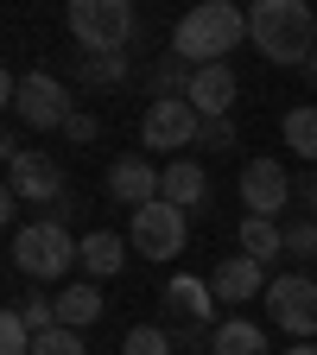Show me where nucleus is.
Wrapping results in <instances>:
<instances>
[{"mask_svg":"<svg viewBox=\"0 0 317 355\" xmlns=\"http://www.w3.org/2000/svg\"><path fill=\"white\" fill-rule=\"evenodd\" d=\"M13 114H19L26 127H38V133H64V121H70L76 108H70V89H64L51 70H32V76H19V89H13Z\"/></svg>","mask_w":317,"mask_h":355,"instance_id":"6","label":"nucleus"},{"mask_svg":"<svg viewBox=\"0 0 317 355\" xmlns=\"http://www.w3.org/2000/svg\"><path fill=\"white\" fill-rule=\"evenodd\" d=\"M159 197L178 203V209H203V197H209L203 165H197V159H171V165H165V191H159Z\"/></svg>","mask_w":317,"mask_h":355,"instance_id":"14","label":"nucleus"},{"mask_svg":"<svg viewBox=\"0 0 317 355\" xmlns=\"http://www.w3.org/2000/svg\"><path fill=\"white\" fill-rule=\"evenodd\" d=\"M83 241H70V229L58 216H44V222H26V229H13V266L26 279H64L70 266H76Z\"/></svg>","mask_w":317,"mask_h":355,"instance_id":"3","label":"nucleus"},{"mask_svg":"<svg viewBox=\"0 0 317 355\" xmlns=\"http://www.w3.org/2000/svg\"><path fill=\"white\" fill-rule=\"evenodd\" d=\"M159 191H165V171H153L146 159H114L108 165V197L114 203L146 209V203H159Z\"/></svg>","mask_w":317,"mask_h":355,"instance_id":"11","label":"nucleus"},{"mask_svg":"<svg viewBox=\"0 0 317 355\" xmlns=\"http://www.w3.org/2000/svg\"><path fill=\"white\" fill-rule=\"evenodd\" d=\"M298 197H305V209L317 216V178H305V184H298Z\"/></svg>","mask_w":317,"mask_h":355,"instance_id":"28","label":"nucleus"},{"mask_svg":"<svg viewBox=\"0 0 317 355\" xmlns=\"http://www.w3.org/2000/svg\"><path fill=\"white\" fill-rule=\"evenodd\" d=\"M70 32L83 51L96 58H121L133 38V7L127 0H70Z\"/></svg>","mask_w":317,"mask_h":355,"instance_id":"4","label":"nucleus"},{"mask_svg":"<svg viewBox=\"0 0 317 355\" xmlns=\"http://www.w3.org/2000/svg\"><path fill=\"white\" fill-rule=\"evenodd\" d=\"M266 311H273V324L292 343H311L317 336V279L311 273H280L266 286Z\"/></svg>","mask_w":317,"mask_h":355,"instance_id":"5","label":"nucleus"},{"mask_svg":"<svg viewBox=\"0 0 317 355\" xmlns=\"http://www.w3.org/2000/svg\"><path fill=\"white\" fill-rule=\"evenodd\" d=\"M248 38H254V51L273 58V64H311L317 13L305 0H260V7H248Z\"/></svg>","mask_w":317,"mask_h":355,"instance_id":"1","label":"nucleus"},{"mask_svg":"<svg viewBox=\"0 0 317 355\" xmlns=\"http://www.w3.org/2000/svg\"><path fill=\"white\" fill-rule=\"evenodd\" d=\"M64 133H70V140H96V133H102V121H96V114H83V108H76V114L64 121Z\"/></svg>","mask_w":317,"mask_h":355,"instance_id":"27","label":"nucleus"},{"mask_svg":"<svg viewBox=\"0 0 317 355\" xmlns=\"http://www.w3.org/2000/svg\"><path fill=\"white\" fill-rule=\"evenodd\" d=\"M286 146L317 165V108H292V114H286Z\"/></svg>","mask_w":317,"mask_h":355,"instance_id":"20","label":"nucleus"},{"mask_svg":"<svg viewBox=\"0 0 317 355\" xmlns=\"http://www.w3.org/2000/svg\"><path fill=\"white\" fill-rule=\"evenodd\" d=\"M241 254L266 266L273 254H286V229H280V222H266V216H248L241 222Z\"/></svg>","mask_w":317,"mask_h":355,"instance_id":"18","label":"nucleus"},{"mask_svg":"<svg viewBox=\"0 0 317 355\" xmlns=\"http://www.w3.org/2000/svg\"><path fill=\"white\" fill-rule=\"evenodd\" d=\"M241 203H248V216H266V222H273V216L292 203L286 165H280V159H248V165H241Z\"/></svg>","mask_w":317,"mask_h":355,"instance_id":"10","label":"nucleus"},{"mask_svg":"<svg viewBox=\"0 0 317 355\" xmlns=\"http://www.w3.org/2000/svg\"><path fill=\"white\" fill-rule=\"evenodd\" d=\"M286 355H317V343H292V349H286Z\"/></svg>","mask_w":317,"mask_h":355,"instance_id":"29","label":"nucleus"},{"mask_svg":"<svg viewBox=\"0 0 317 355\" xmlns=\"http://www.w3.org/2000/svg\"><path fill=\"white\" fill-rule=\"evenodd\" d=\"M121 355H171V336H165L159 324H133V330L121 336Z\"/></svg>","mask_w":317,"mask_h":355,"instance_id":"22","label":"nucleus"},{"mask_svg":"<svg viewBox=\"0 0 317 355\" xmlns=\"http://www.w3.org/2000/svg\"><path fill=\"white\" fill-rule=\"evenodd\" d=\"M209 355H273V349H266V330H260V324L222 318V324L209 330Z\"/></svg>","mask_w":317,"mask_h":355,"instance_id":"15","label":"nucleus"},{"mask_svg":"<svg viewBox=\"0 0 317 355\" xmlns=\"http://www.w3.org/2000/svg\"><path fill=\"white\" fill-rule=\"evenodd\" d=\"M165 304H171V318H191V324H209V318H216L209 279H171V286H165Z\"/></svg>","mask_w":317,"mask_h":355,"instance_id":"16","label":"nucleus"},{"mask_svg":"<svg viewBox=\"0 0 317 355\" xmlns=\"http://www.w3.org/2000/svg\"><path fill=\"white\" fill-rule=\"evenodd\" d=\"M96 318H102V292L89 286V279L58 298V324H64V330H83V324H96Z\"/></svg>","mask_w":317,"mask_h":355,"instance_id":"19","label":"nucleus"},{"mask_svg":"<svg viewBox=\"0 0 317 355\" xmlns=\"http://www.w3.org/2000/svg\"><path fill=\"white\" fill-rule=\"evenodd\" d=\"M241 32H248V13H241V7H229V0H203V7H191L185 19H178V32H171V58L191 64V70L222 64V58L241 44Z\"/></svg>","mask_w":317,"mask_h":355,"instance_id":"2","label":"nucleus"},{"mask_svg":"<svg viewBox=\"0 0 317 355\" xmlns=\"http://www.w3.org/2000/svg\"><path fill=\"white\" fill-rule=\"evenodd\" d=\"M76 260L89 266V279H114L121 266H127V241H121L114 229H96V235L83 241V254H76Z\"/></svg>","mask_w":317,"mask_h":355,"instance_id":"17","label":"nucleus"},{"mask_svg":"<svg viewBox=\"0 0 317 355\" xmlns=\"http://www.w3.org/2000/svg\"><path fill=\"white\" fill-rule=\"evenodd\" d=\"M197 133H203V114H197L191 102H153V108L140 114L146 153H185V146H197Z\"/></svg>","mask_w":317,"mask_h":355,"instance_id":"8","label":"nucleus"},{"mask_svg":"<svg viewBox=\"0 0 317 355\" xmlns=\"http://www.w3.org/2000/svg\"><path fill=\"white\" fill-rule=\"evenodd\" d=\"M185 229H191V222H185V209H178V203H146V209H133V248H140V260H171V254H185Z\"/></svg>","mask_w":317,"mask_h":355,"instance_id":"7","label":"nucleus"},{"mask_svg":"<svg viewBox=\"0 0 317 355\" xmlns=\"http://www.w3.org/2000/svg\"><path fill=\"white\" fill-rule=\"evenodd\" d=\"M7 197L13 203H58L64 197V171L44 153H19L7 140Z\"/></svg>","mask_w":317,"mask_h":355,"instance_id":"9","label":"nucleus"},{"mask_svg":"<svg viewBox=\"0 0 317 355\" xmlns=\"http://www.w3.org/2000/svg\"><path fill=\"white\" fill-rule=\"evenodd\" d=\"M203 121H229V108H235V70L229 64H203L197 76H191V96H185Z\"/></svg>","mask_w":317,"mask_h":355,"instance_id":"13","label":"nucleus"},{"mask_svg":"<svg viewBox=\"0 0 317 355\" xmlns=\"http://www.w3.org/2000/svg\"><path fill=\"white\" fill-rule=\"evenodd\" d=\"M266 286H273V279H266V266H260V260H248V254H229V260L209 273L216 304H248V298H254V292H266Z\"/></svg>","mask_w":317,"mask_h":355,"instance_id":"12","label":"nucleus"},{"mask_svg":"<svg viewBox=\"0 0 317 355\" xmlns=\"http://www.w3.org/2000/svg\"><path fill=\"white\" fill-rule=\"evenodd\" d=\"M305 70H311V83H317V51H311V64H305Z\"/></svg>","mask_w":317,"mask_h":355,"instance_id":"30","label":"nucleus"},{"mask_svg":"<svg viewBox=\"0 0 317 355\" xmlns=\"http://www.w3.org/2000/svg\"><path fill=\"white\" fill-rule=\"evenodd\" d=\"M32 355H89V349H83V336H76V330H64V324H58V330H44V336L32 343Z\"/></svg>","mask_w":317,"mask_h":355,"instance_id":"23","label":"nucleus"},{"mask_svg":"<svg viewBox=\"0 0 317 355\" xmlns=\"http://www.w3.org/2000/svg\"><path fill=\"white\" fill-rule=\"evenodd\" d=\"M32 343H38V336H32V324L7 304V311H0V355H32Z\"/></svg>","mask_w":317,"mask_h":355,"instance_id":"21","label":"nucleus"},{"mask_svg":"<svg viewBox=\"0 0 317 355\" xmlns=\"http://www.w3.org/2000/svg\"><path fill=\"white\" fill-rule=\"evenodd\" d=\"M286 254H305V260H317V222H311V216H298L292 229H286Z\"/></svg>","mask_w":317,"mask_h":355,"instance_id":"25","label":"nucleus"},{"mask_svg":"<svg viewBox=\"0 0 317 355\" xmlns=\"http://www.w3.org/2000/svg\"><path fill=\"white\" fill-rule=\"evenodd\" d=\"M83 76H89V83H121V76H127V58H96V51H83Z\"/></svg>","mask_w":317,"mask_h":355,"instance_id":"24","label":"nucleus"},{"mask_svg":"<svg viewBox=\"0 0 317 355\" xmlns=\"http://www.w3.org/2000/svg\"><path fill=\"white\" fill-rule=\"evenodd\" d=\"M197 140H203V146H216V153H229V146H235V127H229V121H203Z\"/></svg>","mask_w":317,"mask_h":355,"instance_id":"26","label":"nucleus"}]
</instances>
